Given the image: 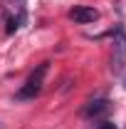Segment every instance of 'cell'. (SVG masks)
<instances>
[{"instance_id":"obj_1","label":"cell","mask_w":126,"mask_h":129,"mask_svg":"<svg viewBox=\"0 0 126 129\" xmlns=\"http://www.w3.org/2000/svg\"><path fill=\"white\" fill-rule=\"evenodd\" d=\"M45 75H47V62L37 64V70L32 72L30 77H27V82L17 89V99H35V97L40 94V89H42V82H45Z\"/></svg>"},{"instance_id":"obj_2","label":"cell","mask_w":126,"mask_h":129,"mask_svg":"<svg viewBox=\"0 0 126 129\" xmlns=\"http://www.w3.org/2000/svg\"><path fill=\"white\" fill-rule=\"evenodd\" d=\"M126 62V30L124 25L114 27V55H111V72L119 75Z\"/></svg>"},{"instance_id":"obj_3","label":"cell","mask_w":126,"mask_h":129,"mask_svg":"<svg viewBox=\"0 0 126 129\" xmlns=\"http://www.w3.org/2000/svg\"><path fill=\"white\" fill-rule=\"evenodd\" d=\"M99 17V10L96 8H89V5H74L69 10V20H74L79 25H87V22H94Z\"/></svg>"},{"instance_id":"obj_4","label":"cell","mask_w":126,"mask_h":129,"mask_svg":"<svg viewBox=\"0 0 126 129\" xmlns=\"http://www.w3.org/2000/svg\"><path fill=\"white\" fill-rule=\"evenodd\" d=\"M111 112V102L109 99H94L84 107V117H101V114H109Z\"/></svg>"},{"instance_id":"obj_5","label":"cell","mask_w":126,"mask_h":129,"mask_svg":"<svg viewBox=\"0 0 126 129\" xmlns=\"http://www.w3.org/2000/svg\"><path fill=\"white\" fill-rule=\"evenodd\" d=\"M94 129H116V124H114V122H101V124H96Z\"/></svg>"},{"instance_id":"obj_6","label":"cell","mask_w":126,"mask_h":129,"mask_svg":"<svg viewBox=\"0 0 126 129\" xmlns=\"http://www.w3.org/2000/svg\"><path fill=\"white\" fill-rule=\"evenodd\" d=\"M124 87H126V77H124Z\"/></svg>"},{"instance_id":"obj_7","label":"cell","mask_w":126,"mask_h":129,"mask_svg":"<svg viewBox=\"0 0 126 129\" xmlns=\"http://www.w3.org/2000/svg\"><path fill=\"white\" fill-rule=\"evenodd\" d=\"M0 129H3V124H0Z\"/></svg>"}]
</instances>
